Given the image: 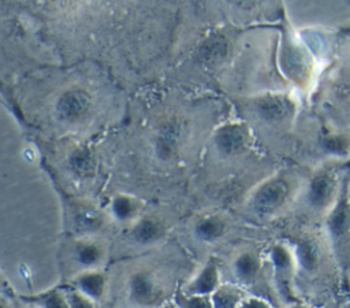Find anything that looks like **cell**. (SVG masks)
I'll use <instances>...</instances> for the list:
<instances>
[{
  "label": "cell",
  "mask_w": 350,
  "mask_h": 308,
  "mask_svg": "<svg viewBox=\"0 0 350 308\" xmlns=\"http://www.w3.org/2000/svg\"><path fill=\"white\" fill-rule=\"evenodd\" d=\"M129 300L141 308H149L159 304L164 297V286L159 275L148 268L133 271L126 283Z\"/></svg>",
  "instance_id": "cell-2"
},
{
  "label": "cell",
  "mask_w": 350,
  "mask_h": 308,
  "mask_svg": "<svg viewBox=\"0 0 350 308\" xmlns=\"http://www.w3.org/2000/svg\"><path fill=\"white\" fill-rule=\"evenodd\" d=\"M254 108L258 116L267 122H283L294 114L295 104L287 94L267 93L254 101Z\"/></svg>",
  "instance_id": "cell-6"
},
{
  "label": "cell",
  "mask_w": 350,
  "mask_h": 308,
  "mask_svg": "<svg viewBox=\"0 0 350 308\" xmlns=\"http://www.w3.org/2000/svg\"><path fill=\"white\" fill-rule=\"evenodd\" d=\"M71 253L74 261L81 268V272L86 270H98L105 259L107 249L98 240L92 237H81L74 242Z\"/></svg>",
  "instance_id": "cell-7"
},
{
  "label": "cell",
  "mask_w": 350,
  "mask_h": 308,
  "mask_svg": "<svg viewBox=\"0 0 350 308\" xmlns=\"http://www.w3.org/2000/svg\"><path fill=\"white\" fill-rule=\"evenodd\" d=\"M139 203L137 198L127 196V194H118L112 198L109 209L111 215L115 220L126 223V222H134L139 214Z\"/></svg>",
  "instance_id": "cell-18"
},
{
  "label": "cell",
  "mask_w": 350,
  "mask_h": 308,
  "mask_svg": "<svg viewBox=\"0 0 350 308\" xmlns=\"http://www.w3.org/2000/svg\"><path fill=\"white\" fill-rule=\"evenodd\" d=\"M74 290L97 303L103 298L107 289V277L100 270H86L77 272L71 281Z\"/></svg>",
  "instance_id": "cell-13"
},
{
  "label": "cell",
  "mask_w": 350,
  "mask_h": 308,
  "mask_svg": "<svg viewBox=\"0 0 350 308\" xmlns=\"http://www.w3.org/2000/svg\"><path fill=\"white\" fill-rule=\"evenodd\" d=\"M290 193V185L283 178H271L257 188L252 196V208L268 215L278 211L286 201Z\"/></svg>",
  "instance_id": "cell-3"
},
{
  "label": "cell",
  "mask_w": 350,
  "mask_h": 308,
  "mask_svg": "<svg viewBox=\"0 0 350 308\" xmlns=\"http://www.w3.org/2000/svg\"><path fill=\"white\" fill-rule=\"evenodd\" d=\"M22 301L29 308H68L64 290L49 289L34 296H22Z\"/></svg>",
  "instance_id": "cell-19"
},
{
  "label": "cell",
  "mask_w": 350,
  "mask_h": 308,
  "mask_svg": "<svg viewBox=\"0 0 350 308\" xmlns=\"http://www.w3.org/2000/svg\"><path fill=\"white\" fill-rule=\"evenodd\" d=\"M280 66L290 81L299 88L309 84L313 71V59L309 49L294 36L286 34L280 49Z\"/></svg>",
  "instance_id": "cell-1"
},
{
  "label": "cell",
  "mask_w": 350,
  "mask_h": 308,
  "mask_svg": "<svg viewBox=\"0 0 350 308\" xmlns=\"http://www.w3.org/2000/svg\"><path fill=\"white\" fill-rule=\"evenodd\" d=\"M227 41L221 36H213L208 38L200 51L201 59L206 64H217L220 63L227 55Z\"/></svg>",
  "instance_id": "cell-21"
},
{
  "label": "cell",
  "mask_w": 350,
  "mask_h": 308,
  "mask_svg": "<svg viewBox=\"0 0 350 308\" xmlns=\"http://www.w3.org/2000/svg\"><path fill=\"white\" fill-rule=\"evenodd\" d=\"M66 297H67V303H68V308H96V303L92 301L90 298L85 297L83 294H81L79 292L74 290L72 287H68L64 290Z\"/></svg>",
  "instance_id": "cell-26"
},
{
  "label": "cell",
  "mask_w": 350,
  "mask_h": 308,
  "mask_svg": "<svg viewBox=\"0 0 350 308\" xmlns=\"http://www.w3.org/2000/svg\"><path fill=\"white\" fill-rule=\"evenodd\" d=\"M261 271V259L252 251L238 253L232 261V272L239 285L253 283Z\"/></svg>",
  "instance_id": "cell-14"
},
{
  "label": "cell",
  "mask_w": 350,
  "mask_h": 308,
  "mask_svg": "<svg viewBox=\"0 0 350 308\" xmlns=\"http://www.w3.org/2000/svg\"><path fill=\"white\" fill-rule=\"evenodd\" d=\"M241 308H276V307L271 301L265 300L264 297L246 294V297L241 304Z\"/></svg>",
  "instance_id": "cell-27"
},
{
  "label": "cell",
  "mask_w": 350,
  "mask_h": 308,
  "mask_svg": "<svg viewBox=\"0 0 350 308\" xmlns=\"http://www.w3.org/2000/svg\"><path fill=\"white\" fill-rule=\"evenodd\" d=\"M295 263L305 271H314L319 266L320 253L317 245L310 240H299L293 251Z\"/></svg>",
  "instance_id": "cell-20"
},
{
  "label": "cell",
  "mask_w": 350,
  "mask_h": 308,
  "mask_svg": "<svg viewBox=\"0 0 350 308\" xmlns=\"http://www.w3.org/2000/svg\"><path fill=\"white\" fill-rule=\"evenodd\" d=\"M174 304L176 308H212L211 297L187 294L182 289L174 294Z\"/></svg>",
  "instance_id": "cell-23"
},
{
  "label": "cell",
  "mask_w": 350,
  "mask_h": 308,
  "mask_svg": "<svg viewBox=\"0 0 350 308\" xmlns=\"http://www.w3.org/2000/svg\"><path fill=\"white\" fill-rule=\"evenodd\" d=\"M246 293L238 285L221 283L212 294L211 304L212 308H241V304Z\"/></svg>",
  "instance_id": "cell-17"
},
{
  "label": "cell",
  "mask_w": 350,
  "mask_h": 308,
  "mask_svg": "<svg viewBox=\"0 0 350 308\" xmlns=\"http://www.w3.org/2000/svg\"><path fill=\"white\" fill-rule=\"evenodd\" d=\"M104 220L101 214L93 208V207H88V205H81L75 209L74 215H72V226L74 229L83 234L85 237H88L92 233H96L97 230L101 229Z\"/></svg>",
  "instance_id": "cell-16"
},
{
  "label": "cell",
  "mask_w": 350,
  "mask_h": 308,
  "mask_svg": "<svg viewBox=\"0 0 350 308\" xmlns=\"http://www.w3.org/2000/svg\"><path fill=\"white\" fill-rule=\"evenodd\" d=\"M286 308H309L306 304H302V303H290Z\"/></svg>",
  "instance_id": "cell-28"
},
{
  "label": "cell",
  "mask_w": 350,
  "mask_h": 308,
  "mask_svg": "<svg viewBox=\"0 0 350 308\" xmlns=\"http://www.w3.org/2000/svg\"><path fill=\"white\" fill-rule=\"evenodd\" d=\"M220 285V270L213 260H209L194 274L189 282H186L182 290L187 294L211 297V294Z\"/></svg>",
  "instance_id": "cell-11"
},
{
  "label": "cell",
  "mask_w": 350,
  "mask_h": 308,
  "mask_svg": "<svg viewBox=\"0 0 350 308\" xmlns=\"http://www.w3.org/2000/svg\"><path fill=\"white\" fill-rule=\"evenodd\" d=\"M327 230L336 245L345 244L350 238V198L346 188L328 211Z\"/></svg>",
  "instance_id": "cell-5"
},
{
  "label": "cell",
  "mask_w": 350,
  "mask_h": 308,
  "mask_svg": "<svg viewBox=\"0 0 350 308\" xmlns=\"http://www.w3.org/2000/svg\"><path fill=\"white\" fill-rule=\"evenodd\" d=\"M176 136L178 129L175 123H165L161 126L159 136H157V155L161 159H170V156L175 151L176 145Z\"/></svg>",
  "instance_id": "cell-22"
},
{
  "label": "cell",
  "mask_w": 350,
  "mask_h": 308,
  "mask_svg": "<svg viewBox=\"0 0 350 308\" xmlns=\"http://www.w3.org/2000/svg\"><path fill=\"white\" fill-rule=\"evenodd\" d=\"M323 146L327 152L343 156L350 149V140L343 134H329L323 138Z\"/></svg>",
  "instance_id": "cell-25"
},
{
  "label": "cell",
  "mask_w": 350,
  "mask_h": 308,
  "mask_svg": "<svg viewBox=\"0 0 350 308\" xmlns=\"http://www.w3.org/2000/svg\"><path fill=\"white\" fill-rule=\"evenodd\" d=\"M92 107L90 94L83 89H67L56 100L55 112L63 123H78L86 118Z\"/></svg>",
  "instance_id": "cell-4"
},
{
  "label": "cell",
  "mask_w": 350,
  "mask_h": 308,
  "mask_svg": "<svg viewBox=\"0 0 350 308\" xmlns=\"http://www.w3.org/2000/svg\"><path fill=\"white\" fill-rule=\"evenodd\" d=\"M336 194V179L328 171H321L316 174L308 189L309 204L319 211L328 209L335 203Z\"/></svg>",
  "instance_id": "cell-10"
},
{
  "label": "cell",
  "mask_w": 350,
  "mask_h": 308,
  "mask_svg": "<svg viewBox=\"0 0 350 308\" xmlns=\"http://www.w3.org/2000/svg\"><path fill=\"white\" fill-rule=\"evenodd\" d=\"M70 163L72 168L81 175H90L94 171V159L85 149L75 151L70 157Z\"/></svg>",
  "instance_id": "cell-24"
},
{
  "label": "cell",
  "mask_w": 350,
  "mask_h": 308,
  "mask_svg": "<svg viewBox=\"0 0 350 308\" xmlns=\"http://www.w3.org/2000/svg\"><path fill=\"white\" fill-rule=\"evenodd\" d=\"M269 263L272 266L276 282L284 293H290V282L295 271L297 263L293 251L284 244H273L269 249ZM283 293V294H284Z\"/></svg>",
  "instance_id": "cell-8"
},
{
  "label": "cell",
  "mask_w": 350,
  "mask_h": 308,
  "mask_svg": "<svg viewBox=\"0 0 350 308\" xmlns=\"http://www.w3.org/2000/svg\"><path fill=\"white\" fill-rule=\"evenodd\" d=\"M247 142V130L241 123L221 126L215 134V145L221 155L232 156L243 151Z\"/></svg>",
  "instance_id": "cell-12"
},
{
  "label": "cell",
  "mask_w": 350,
  "mask_h": 308,
  "mask_svg": "<svg viewBox=\"0 0 350 308\" xmlns=\"http://www.w3.org/2000/svg\"><path fill=\"white\" fill-rule=\"evenodd\" d=\"M227 230V222L219 215H205L194 224V234L202 242L220 240Z\"/></svg>",
  "instance_id": "cell-15"
},
{
  "label": "cell",
  "mask_w": 350,
  "mask_h": 308,
  "mask_svg": "<svg viewBox=\"0 0 350 308\" xmlns=\"http://www.w3.org/2000/svg\"><path fill=\"white\" fill-rule=\"evenodd\" d=\"M167 234V227L163 220L152 215L137 218L129 230L130 240L142 246H150L160 242Z\"/></svg>",
  "instance_id": "cell-9"
},
{
  "label": "cell",
  "mask_w": 350,
  "mask_h": 308,
  "mask_svg": "<svg viewBox=\"0 0 350 308\" xmlns=\"http://www.w3.org/2000/svg\"><path fill=\"white\" fill-rule=\"evenodd\" d=\"M0 308H11V307L4 298H0Z\"/></svg>",
  "instance_id": "cell-29"
}]
</instances>
